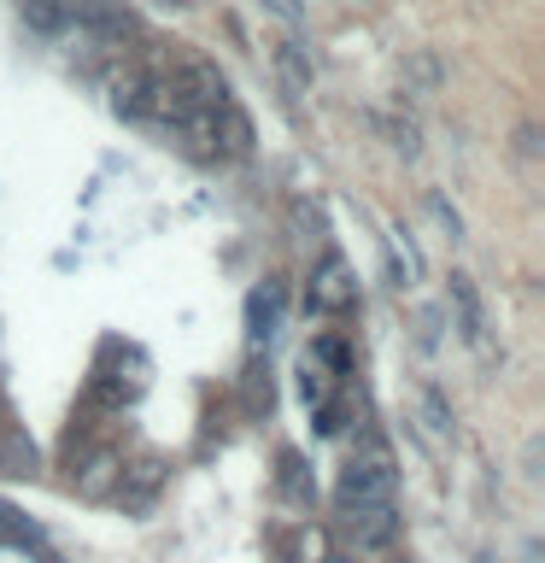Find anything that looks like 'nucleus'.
<instances>
[{"label":"nucleus","instance_id":"obj_1","mask_svg":"<svg viewBox=\"0 0 545 563\" xmlns=\"http://www.w3.org/2000/svg\"><path fill=\"white\" fill-rule=\"evenodd\" d=\"M393 452L387 446H364V452H352L346 457V470H341V487H334V505L341 510H358V505H381V499H393Z\"/></svg>","mask_w":545,"mask_h":563},{"label":"nucleus","instance_id":"obj_2","mask_svg":"<svg viewBox=\"0 0 545 563\" xmlns=\"http://www.w3.org/2000/svg\"><path fill=\"white\" fill-rule=\"evenodd\" d=\"M65 18H77L94 42H112V47H123L135 35V12L123 0H65Z\"/></svg>","mask_w":545,"mask_h":563},{"label":"nucleus","instance_id":"obj_3","mask_svg":"<svg viewBox=\"0 0 545 563\" xmlns=\"http://www.w3.org/2000/svg\"><path fill=\"white\" fill-rule=\"evenodd\" d=\"M165 475H170V464L165 457H135V464H123L118 470V482H112V499L123 505V510H153V499H158V487H165Z\"/></svg>","mask_w":545,"mask_h":563},{"label":"nucleus","instance_id":"obj_4","mask_svg":"<svg viewBox=\"0 0 545 563\" xmlns=\"http://www.w3.org/2000/svg\"><path fill=\"white\" fill-rule=\"evenodd\" d=\"M352 299H358L352 264H346L341 253H323V264L311 271V294H305V306H311V311H346Z\"/></svg>","mask_w":545,"mask_h":563},{"label":"nucleus","instance_id":"obj_5","mask_svg":"<svg viewBox=\"0 0 545 563\" xmlns=\"http://www.w3.org/2000/svg\"><path fill=\"white\" fill-rule=\"evenodd\" d=\"M270 70H276V82H281V95L288 100H305L311 95V47L299 42V35H276L270 42Z\"/></svg>","mask_w":545,"mask_h":563},{"label":"nucleus","instance_id":"obj_6","mask_svg":"<svg viewBox=\"0 0 545 563\" xmlns=\"http://www.w3.org/2000/svg\"><path fill=\"white\" fill-rule=\"evenodd\" d=\"M105 95H112V112L130 118V123H147V106H153V70L147 65H123L112 82H105Z\"/></svg>","mask_w":545,"mask_h":563},{"label":"nucleus","instance_id":"obj_7","mask_svg":"<svg viewBox=\"0 0 545 563\" xmlns=\"http://www.w3.org/2000/svg\"><path fill=\"white\" fill-rule=\"evenodd\" d=\"M0 540L18 545V552H30L35 563H59V552L47 545V534H42V528H35L18 505H7V499H0Z\"/></svg>","mask_w":545,"mask_h":563},{"label":"nucleus","instance_id":"obj_8","mask_svg":"<svg viewBox=\"0 0 545 563\" xmlns=\"http://www.w3.org/2000/svg\"><path fill=\"white\" fill-rule=\"evenodd\" d=\"M346 517V528L358 534V545H387L399 534V510H393V499H381V505H358V510H341Z\"/></svg>","mask_w":545,"mask_h":563},{"label":"nucleus","instance_id":"obj_9","mask_svg":"<svg viewBox=\"0 0 545 563\" xmlns=\"http://www.w3.org/2000/svg\"><path fill=\"white\" fill-rule=\"evenodd\" d=\"M35 470H42V452H35V440L18 429V422H7V429H0V475H12V482H30Z\"/></svg>","mask_w":545,"mask_h":563},{"label":"nucleus","instance_id":"obj_10","mask_svg":"<svg viewBox=\"0 0 545 563\" xmlns=\"http://www.w3.org/2000/svg\"><path fill=\"white\" fill-rule=\"evenodd\" d=\"M118 470H123V457H118L112 446L88 452L82 464H77V493H82V499H105V493H112V482H118Z\"/></svg>","mask_w":545,"mask_h":563},{"label":"nucleus","instance_id":"obj_11","mask_svg":"<svg viewBox=\"0 0 545 563\" xmlns=\"http://www.w3.org/2000/svg\"><path fill=\"white\" fill-rule=\"evenodd\" d=\"M253 153V118L235 100L218 106V158H246Z\"/></svg>","mask_w":545,"mask_h":563},{"label":"nucleus","instance_id":"obj_12","mask_svg":"<svg viewBox=\"0 0 545 563\" xmlns=\"http://www.w3.org/2000/svg\"><path fill=\"white\" fill-rule=\"evenodd\" d=\"M452 306H457V329H464L469 346L487 341V311H481V294H475L469 276H452Z\"/></svg>","mask_w":545,"mask_h":563},{"label":"nucleus","instance_id":"obj_13","mask_svg":"<svg viewBox=\"0 0 545 563\" xmlns=\"http://www.w3.org/2000/svg\"><path fill=\"white\" fill-rule=\"evenodd\" d=\"M281 323V288L276 282H264V288L246 299V329H253V341H270Z\"/></svg>","mask_w":545,"mask_h":563},{"label":"nucleus","instance_id":"obj_14","mask_svg":"<svg viewBox=\"0 0 545 563\" xmlns=\"http://www.w3.org/2000/svg\"><path fill=\"white\" fill-rule=\"evenodd\" d=\"M241 399H246V411H270L276 405V387H270V369H258V364H246L241 369Z\"/></svg>","mask_w":545,"mask_h":563},{"label":"nucleus","instance_id":"obj_15","mask_svg":"<svg viewBox=\"0 0 545 563\" xmlns=\"http://www.w3.org/2000/svg\"><path fill=\"white\" fill-rule=\"evenodd\" d=\"M18 7H24V24L42 30V35H53V30L70 24V18H65V0H18Z\"/></svg>","mask_w":545,"mask_h":563},{"label":"nucleus","instance_id":"obj_16","mask_svg":"<svg viewBox=\"0 0 545 563\" xmlns=\"http://www.w3.org/2000/svg\"><path fill=\"white\" fill-rule=\"evenodd\" d=\"M281 493L288 499H311V475H305V457L299 452H281Z\"/></svg>","mask_w":545,"mask_h":563},{"label":"nucleus","instance_id":"obj_17","mask_svg":"<svg viewBox=\"0 0 545 563\" xmlns=\"http://www.w3.org/2000/svg\"><path fill=\"white\" fill-rule=\"evenodd\" d=\"M422 422H429V434H452V411L434 387H422Z\"/></svg>","mask_w":545,"mask_h":563},{"label":"nucleus","instance_id":"obj_18","mask_svg":"<svg viewBox=\"0 0 545 563\" xmlns=\"http://www.w3.org/2000/svg\"><path fill=\"white\" fill-rule=\"evenodd\" d=\"M293 558H299V563H323V558H329V540H323V528H299V540H293Z\"/></svg>","mask_w":545,"mask_h":563},{"label":"nucleus","instance_id":"obj_19","mask_svg":"<svg viewBox=\"0 0 545 563\" xmlns=\"http://www.w3.org/2000/svg\"><path fill=\"white\" fill-rule=\"evenodd\" d=\"M258 7H264V12H276L288 30H305V18H311V12H305V0H258Z\"/></svg>","mask_w":545,"mask_h":563},{"label":"nucleus","instance_id":"obj_20","mask_svg":"<svg viewBox=\"0 0 545 563\" xmlns=\"http://www.w3.org/2000/svg\"><path fill=\"white\" fill-rule=\"evenodd\" d=\"M316 358H323V364H334L341 376L352 369V352H346V341H334V334H323V341H316Z\"/></svg>","mask_w":545,"mask_h":563},{"label":"nucleus","instance_id":"obj_21","mask_svg":"<svg viewBox=\"0 0 545 563\" xmlns=\"http://www.w3.org/2000/svg\"><path fill=\"white\" fill-rule=\"evenodd\" d=\"M323 563H358V558H346V552H329Z\"/></svg>","mask_w":545,"mask_h":563}]
</instances>
